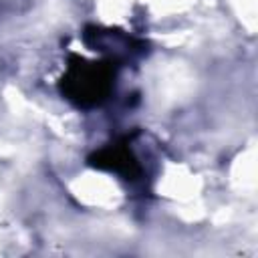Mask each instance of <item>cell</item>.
<instances>
[{"label":"cell","instance_id":"6da1fadb","mask_svg":"<svg viewBox=\"0 0 258 258\" xmlns=\"http://www.w3.org/2000/svg\"><path fill=\"white\" fill-rule=\"evenodd\" d=\"M113 83H115L113 60L89 62L85 58L73 56L60 81V91L77 107H95L101 105L111 95Z\"/></svg>","mask_w":258,"mask_h":258},{"label":"cell","instance_id":"7a4b0ae2","mask_svg":"<svg viewBox=\"0 0 258 258\" xmlns=\"http://www.w3.org/2000/svg\"><path fill=\"white\" fill-rule=\"evenodd\" d=\"M89 165L97 169H105V171H115L123 179H137L141 175V165L137 157L133 155L127 139H119L95 151L89 157Z\"/></svg>","mask_w":258,"mask_h":258}]
</instances>
